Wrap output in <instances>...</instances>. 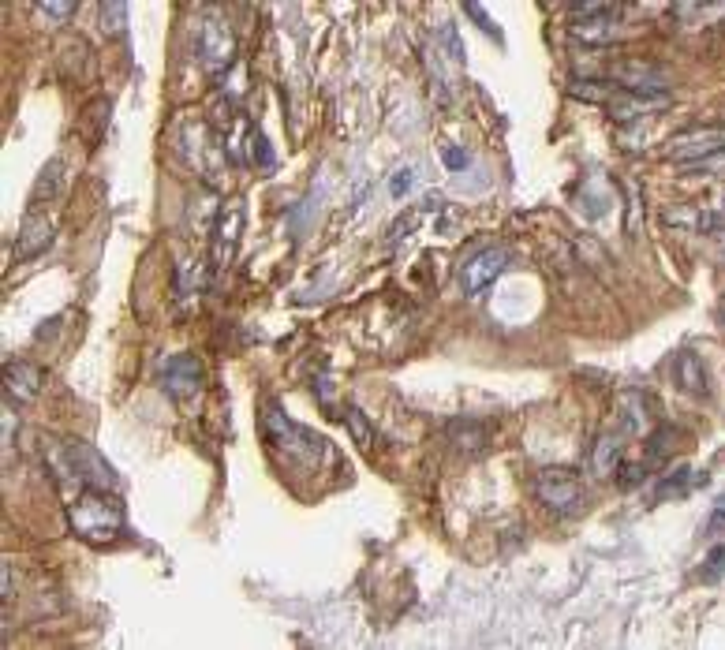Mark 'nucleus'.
Masks as SVG:
<instances>
[{
	"label": "nucleus",
	"mask_w": 725,
	"mask_h": 650,
	"mask_svg": "<svg viewBox=\"0 0 725 650\" xmlns=\"http://www.w3.org/2000/svg\"><path fill=\"white\" fill-rule=\"evenodd\" d=\"M38 12L49 15V19H72V15H75V4H72V0H68V4H57V0H42V4H38Z\"/></svg>",
	"instance_id": "obj_22"
},
{
	"label": "nucleus",
	"mask_w": 725,
	"mask_h": 650,
	"mask_svg": "<svg viewBox=\"0 0 725 650\" xmlns=\"http://www.w3.org/2000/svg\"><path fill=\"white\" fill-rule=\"evenodd\" d=\"M124 23H128V8L124 4H101V27H105V34H120Z\"/></svg>",
	"instance_id": "obj_19"
},
{
	"label": "nucleus",
	"mask_w": 725,
	"mask_h": 650,
	"mask_svg": "<svg viewBox=\"0 0 725 650\" xmlns=\"http://www.w3.org/2000/svg\"><path fill=\"white\" fill-rule=\"evenodd\" d=\"M243 228H247V206L240 198H232L225 210L217 213V225H214V247H210V258H214L217 269H225L236 251H240L243 240Z\"/></svg>",
	"instance_id": "obj_6"
},
{
	"label": "nucleus",
	"mask_w": 725,
	"mask_h": 650,
	"mask_svg": "<svg viewBox=\"0 0 725 650\" xmlns=\"http://www.w3.org/2000/svg\"><path fill=\"white\" fill-rule=\"evenodd\" d=\"M49 240H53V228H49V221H23V228H19V243H15V255L19 258H30L38 255V251H45L49 247Z\"/></svg>",
	"instance_id": "obj_14"
},
{
	"label": "nucleus",
	"mask_w": 725,
	"mask_h": 650,
	"mask_svg": "<svg viewBox=\"0 0 725 650\" xmlns=\"http://www.w3.org/2000/svg\"><path fill=\"white\" fill-rule=\"evenodd\" d=\"M643 475H647V464H621V475H617V482L621 486H636V482H643Z\"/></svg>",
	"instance_id": "obj_23"
},
{
	"label": "nucleus",
	"mask_w": 725,
	"mask_h": 650,
	"mask_svg": "<svg viewBox=\"0 0 725 650\" xmlns=\"http://www.w3.org/2000/svg\"><path fill=\"white\" fill-rule=\"evenodd\" d=\"M725 150V135L722 131H688V135H677L673 146L666 150L669 161H681V165H711V157H718Z\"/></svg>",
	"instance_id": "obj_8"
},
{
	"label": "nucleus",
	"mask_w": 725,
	"mask_h": 650,
	"mask_svg": "<svg viewBox=\"0 0 725 650\" xmlns=\"http://www.w3.org/2000/svg\"><path fill=\"white\" fill-rule=\"evenodd\" d=\"M464 12H468V15H475V19H479V27H483V30H490V34H494V38H501V34H498V27H494V19H490V15H486L483 8H479V4H468V8H464Z\"/></svg>",
	"instance_id": "obj_27"
},
{
	"label": "nucleus",
	"mask_w": 725,
	"mask_h": 650,
	"mask_svg": "<svg viewBox=\"0 0 725 650\" xmlns=\"http://www.w3.org/2000/svg\"><path fill=\"white\" fill-rule=\"evenodd\" d=\"M505 266H509V255H505L501 247L475 251V255L464 262V269H460V284H464V292H468V296H483L486 288H490V284L505 273Z\"/></svg>",
	"instance_id": "obj_7"
},
{
	"label": "nucleus",
	"mask_w": 725,
	"mask_h": 650,
	"mask_svg": "<svg viewBox=\"0 0 725 650\" xmlns=\"http://www.w3.org/2000/svg\"><path fill=\"white\" fill-rule=\"evenodd\" d=\"M669 374H673V382H677V389H681V393L699 396V400H707V396H711V378H707V367H703V359H699L696 352H677V355H673Z\"/></svg>",
	"instance_id": "obj_10"
},
{
	"label": "nucleus",
	"mask_w": 725,
	"mask_h": 650,
	"mask_svg": "<svg viewBox=\"0 0 725 650\" xmlns=\"http://www.w3.org/2000/svg\"><path fill=\"white\" fill-rule=\"evenodd\" d=\"M449 441H453V449H460V453H479V449H486V426L483 423H471V419H456V423H449Z\"/></svg>",
	"instance_id": "obj_15"
},
{
	"label": "nucleus",
	"mask_w": 725,
	"mask_h": 650,
	"mask_svg": "<svg viewBox=\"0 0 725 650\" xmlns=\"http://www.w3.org/2000/svg\"><path fill=\"white\" fill-rule=\"evenodd\" d=\"M718 572H725V542H722V546H718V550L711 553V561L703 565V572H699V576H703V580H714Z\"/></svg>",
	"instance_id": "obj_24"
},
{
	"label": "nucleus",
	"mask_w": 725,
	"mask_h": 650,
	"mask_svg": "<svg viewBox=\"0 0 725 650\" xmlns=\"http://www.w3.org/2000/svg\"><path fill=\"white\" fill-rule=\"evenodd\" d=\"M722 527H725V497H718L711 516H707V523H703V538H718L722 535Z\"/></svg>",
	"instance_id": "obj_21"
},
{
	"label": "nucleus",
	"mask_w": 725,
	"mask_h": 650,
	"mask_svg": "<svg viewBox=\"0 0 725 650\" xmlns=\"http://www.w3.org/2000/svg\"><path fill=\"white\" fill-rule=\"evenodd\" d=\"M621 4H576L572 8V38L583 45H606L617 38V19Z\"/></svg>",
	"instance_id": "obj_5"
},
{
	"label": "nucleus",
	"mask_w": 725,
	"mask_h": 650,
	"mask_svg": "<svg viewBox=\"0 0 725 650\" xmlns=\"http://www.w3.org/2000/svg\"><path fill=\"white\" fill-rule=\"evenodd\" d=\"M255 157L262 169H273V150H270V142H266V135H255Z\"/></svg>",
	"instance_id": "obj_25"
},
{
	"label": "nucleus",
	"mask_w": 725,
	"mask_h": 650,
	"mask_svg": "<svg viewBox=\"0 0 725 650\" xmlns=\"http://www.w3.org/2000/svg\"><path fill=\"white\" fill-rule=\"evenodd\" d=\"M64 180H68V172H64V161L53 157L42 172H38V184H34V202H57L60 191H64Z\"/></svg>",
	"instance_id": "obj_16"
},
{
	"label": "nucleus",
	"mask_w": 725,
	"mask_h": 650,
	"mask_svg": "<svg viewBox=\"0 0 725 650\" xmlns=\"http://www.w3.org/2000/svg\"><path fill=\"white\" fill-rule=\"evenodd\" d=\"M621 464H625V441L617 438V434H602L595 441L591 467H595L598 475H613V471H621Z\"/></svg>",
	"instance_id": "obj_13"
},
{
	"label": "nucleus",
	"mask_w": 725,
	"mask_h": 650,
	"mask_svg": "<svg viewBox=\"0 0 725 650\" xmlns=\"http://www.w3.org/2000/svg\"><path fill=\"white\" fill-rule=\"evenodd\" d=\"M236 53V38L225 19H206L199 27V57L210 71H225Z\"/></svg>",
	"instance_id": "obj_9"
},
{
	"label": "nucleus",
	"mask_w": 725,
	"mask_h": 650,
	"mask_svg": "<svg viewBox=\"0 0 725 650\" xmlns=\"http://www.w3.org/2000/svg\"><path fill=\"white\" fill-rule=\"evenodd\" d=\"M617 411H621L625 434H636V438H647L651 434V415H647V396L643 393H625Z\"/></svg>",
	"instance_id": "obj_12"
},
{
	"label": "nucleus",
	"mask_w": 725,
	"mask_h": 650,
	"mask_svg": "<svg viewBox=\"0 0 725 650\" xmlns=\"http://www.w3.org/2000/svg\"><path fill=\"white\" fill-rule=\"evenodd\" d=\"M42 389V374L30 363H8L4 367V396H12L15 404H27Z\"/></svg>",
	"instance_id": "obj_11"
},
{
	"label": "nucleus",
	"mask_w": 725,
	"mask_h": 650,
	"mask_svg": "<svg viewBox=\"0 0 725 650\" xmlns=\"http://www.w3.org/2000/svg\"><path fill=\"white\" fill-rule=\"evenodd\" d=\"M535 494H539V501L554 516H580L583 505H587L583 482L572 471H565V467H546V471H539Z\"/></svg>",
	"instance_id": "obj_3"
},
{
	"label": "nucleus",
	"mask_w": 725,
	"mask_h": 650,
	"mask_svg": "<svg viewBox=\"0 0 725 650\" xmlns=\"http://www.w3.org/2000/svg\"><path fill=\"white\" fill-rule=\"evenodd\" d=\"M699 482V475L692 471V467H677V471H669L666 479L654 486L651 501H673V497H684L692 486Z\"/></svg>",
	"instance_id": "obj_17"
},
{
	"label": "nucleus",
	"mask_w": 725,
	"mask_h": 650,
	"mask_svg": "<svg viewBox=\"0 0 725 650\" xmlns=\"http://www.w3.org/2000/svg\"><path fill=\"white\" fill-rule=\"evenodd\" d=\"M262 430H266V441H270L273 449L299 467H318L322 456L329 453L326 441L318 438L314 430H307V426L292 423L277 404H270V408L262 411Z\"/></svg>",
	"instance_id": "obj_2"
},
{
	"label": "nucleus",
	"mask_w": 725,
	"mask_h": 650,
	"mask_svg": "<svg viewBox=\"0 0 725 650\" xmlns=\"http://www.w3.org/2000/svg\"><path fill=\"white\" fill-rule=\"evenodd\" d=\"M673 438H677V430H673V426L654 430L651 441H647V460H643V464H666V456L673 453Z\"/></svg>",
	"instance_id": "obj_18"
},
{
	"label": "nucleus",
	"mask_w": 725,
	"mask_h": 650,
	"mask_svg": "<svg viewBox=\"0 0 725 650\" xmlns=\"http://www.w3.org/2000/svg\"><path fill=\"white\" fill-rule=\"evenodd\" d=\"M68 523L83 542L94 546H109L120 531H124V505L113 490H98V486H83L79 494L64 501Z\"/></svg>",
	"instance_id": "obj_1"
},
{
	"label": "nucleus",
	"mask_w": 725,
	"mask_h": 650,
	"mask_svg": "<svg viewBox=\"0 0 725 650\" xmlns=\"http://www.w3.org/2000/svg\"><path fill=\"white\" fill-rule=\"evenodd\" d=\"M202 382H206V367H202L199 355H169L165 363H161V389L165 396H172L176 404H187V400H195L202 393Z\"/></svg>",
	"instance_id": "obj_4"
},
{
	"label": "nucleus",
	"mask_w": 725,
	"mask_h": 650,
	"mask_svg": "<svg viewBox=\"0 0 725 650\" xmlns=\"http://www.w3.org/2000/svg\"><path fill=\"white\" fill-rule=\"evenodd\" d=\"M412 180H415V172H412V169H404V172H400V176H393V184H389L393 198H404V195H408V187H412Z\"/></svg>",
	"instance_id": "obj_26"
},
{
	"label": "nucleus",
	"mask_w": 725,
	"mask_h": 650,
	"mask_svg": "<svg viewBox=\"0 0 725 650\" xmlns=\"http://www.w3.org/2000/svg\"><path fill=\"white\" fill-rule=\"evenodd\" d=\"M441 161H445V169L449 172H464L471 165V154L464 146H453V142H449V146H441Z\"/></svg>",
	"instance_id": "obj_20"
},
{
	"label": "nucleus",
	"mask_w": 725,
	"mask_h": 650,
	"mask_svg": "<svg viewBox=\"0 0 725 650\" xmlns=\"http://www.w3.org/2000/svg\"><path fill=\"white\" fill-rule=\"evenodd\" d=\"M718 325H722V329H725V303H722V307H718Z\"/></svg>",
	"instance_id": "obj_28"
}]
</instances>
